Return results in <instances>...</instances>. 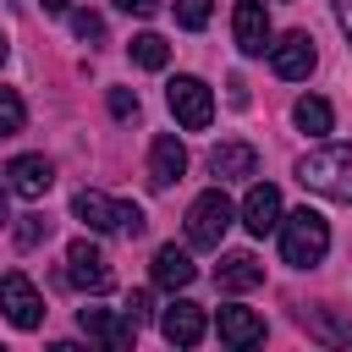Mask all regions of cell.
<instances>
[{
  "mask_svg": "<svg viewBox=\"0 0 352 352\" xmlns=\"http://www.w3.org/2000/svg\"><path fill=\"white\" fill-rule=\"evenodd\" d=\"M330 253V220L319 214V209H292L286 220H280V258L292 264V270H314L319 258Z\"/></svg>",
  "mask_w": 352,
  "mask_h": 352,
  "instance_id": "cell-1",
  "label": "cell"
},
{
  "mask_svg": "<svg viewBox=\"0 0 352 352\" xmlns=\"http://www.w3.org/2000/svg\"><path fill=\"white\" fill-rule=\"evenodd\" d=\"M297 182L308 192H324V198L352 204V143H330V148L302 154L297 160Z\"/></svg>",
  "mask_w": 352,
  "mask_h": 352,
  "instance_id": "cell-2",
  "label": "cell"
},
{
  "mask_svg": "<svg viewBox=\"0 0 352 352\" xmlns=\"http://www.w3.org/2000/svg\"><path fill=\"white\" fill-rule=\"evenodd\" d=\"M72 214H77L88 231H121V236H143V226H148L138 204L104 198V192H94V187H82V192L72 198Z\"/></svg>",
  "mask_w": 352,
  "mask_h": 352,
  "instance_id": "cell-3",
  "label": "cell"
},
{
  "mask_svg": "<svg viewBox=\"0 0 352 352\" xmlns=\"http://www.w3.org/2000/svg\"><path fill=\"white\" fill-rule=\"evenodd\" d=\"M231 220H236L231 198H226L220 187H209V192H198L192 209H187V242H192V248H220L226 231H231Z\"/></svg>",
  "mask_w": 352,
  "mask_h": 352,
  "instance_id": "cell-4",
  "label": "cell"
},
{
  "mask_svg": "<svg viewBox=\"0 0 352 352\" xmlns=\"http://www.w3.org/2000/svg\"><path fill=\"white\" fill-rule=\"evenodd\" d=\"M66 280H72L77 292H88V297H104V292L116 286V270L104 264V253H99L88 236H77V242L66 248Z\"/></svg>",
  "mask_w": 352,
  "mask_h": 352,
  "instance_id": "cell-5",
  "label": "cell"
},
{
  "mask_svg": "<svg viewBox=\"0 0 352 352\" xmlns=\"http://www.w3.org/2000/svg\"><path fill=\"white\" fill-rule=\"evenodd\" d=\"M0 314H6L16 330H38V324H44V297H38V286H33L22 270H6V275H0Z\"/></svg>",
  "mask_w": 352,
  "mask_h": 352,
  "instance_id": "cell-6",
  "label": "cell"
},
{
  "mask_svg": "<svg viewBox=\"0 0 352 352\" xmlns=\"http://www.w3.org/2000/svg\"><path fill=\"white\" fill-rule=\"evenodd\" d=\"M165 99H170V116H176L187 132H204V126L214 121V99H209V88H204L198 77H170Z\"/></svg>",
  "mask_w": 352,
  "mask_h": 352,
  "instance_id": "cell-7",
  "label": "cell"
},
{
  "mask_svg": "<svg viewBox=\"0 0 352 352\" xmlns=\"http://www.w3.org/2000/svg\"><path fill=\"white\" fill-rule=\"evenodd\" d=\"M77 324H82V336L104 341L110 352H126L132 336H138V324H132L126 314H116V308H77Z\"/></svg>",
  "mask_w": 352,
  "mask_h": 352,
  "instance_id": "cell-8",
  "label": "cell"
},
{
  "mask_svg": "<svg viewBox=\"0 0 352 352\" xmlns=\"http://www.w3.org/2000/svg\"><path fill=\"white\" fill-rule=\"evenodd\" d=\"M270 66H275V77H286V82H302V77L319 66V55H314V38H308V33H286L280 44H270Z\"/></svg>",
  "mask_w": 352,
  "mask_h": 352,
  "instance_id": "cell-9",
  "label": "cell"
},
{
  "mask_svg": "<svg viewBox=\"0 0 352 352\" xmlns=\"http://www.w3.org/2000/svg\"><path fill=\"white\" fill-rule=\"evenodd\" d=\"M231 33H236V50L242 55H264L270 50V11H264V0H236Z\"/></svg>",
  "mask_w": 352,
  "mask_h": 352,
  "instance_id": "cell-10",
  "label": "cell"
},
{
  "mask_svg": "<svg viewBox=\"0 0 352 352\" xmlns=\"http://www.w3.org/2000/svg\"><path fill=\"white\" fill-rule=\"evenodd\" d=\"M50 182H55V165H50L44 154H16V160L6 165V187H11L16 198H44Z\"/></svg>",
  "mask_w": 352,
  "mask_h": 352,
  "instance_id": "cell-11",
  "label": "cell"
},
{
  "mask_svg": "<svg viewBox=\"0 0 352 352\" xmlns=\"http://www.w3.org/2000/svg\"><path fill=\"white\" fill-rule=\"evenodd\" d=\"M160 336H165L170 346H198V341H204V308L187 302V297H176V302L160 314Z\"/></svg>",
  "mask_w": 352,
  "mask_h": 352,
  "instance_id": "cell-12",
  "label": "cell"
},
{
  "mask_svg": "<svg viewBox=\"0 0 352 352\" xmlns=\"http://www.w3.org/2000/svg\"><path fill=\"white\" fill-rule=\"evenodd\" d=\"M182 176H187V148H182V138L160 132L154 148H148V182L154 187H176Z\"/></svg>",
  "mask_w": 352,
  "mask_h": 352,
  "instance_id": "cell-13",
  "label": "cell"
},
{
  "mask_svg": "<svg viewBox=\"0 0 352 352\" xmlns=\"http://www.w3.org/2000/svg\"><path fill=\"white\" fill-rule=\"evenodd\" d=\"M242 226H248L253 236H270V231L280 226V192H275L270 182H253V187H248V198H242Z\"/></svg>",
  "mask_w": 352,
  "mask_h": 352,
  "instance_id": "cell-14",
  "label": "cell"
},
{
  "mask_svg": "<svg viewBox=\"0 0 352 352\" xmlns=\"http://www.w3.org/2000/svg\"><path fill=\"white\" fill-rule=\"evenodd\" d=\"M209 170L220 176V182H242V176H258V148L253 143H214V154H209Z\"/></svg>",
  "mask_w": 352,
  "mask_h": 352,
  "instance_id": "cell-15",
  "label": "cell"
},
{
  "mask_svg": "<svg viewBox=\"0 0 352 352\" xmlns=\"http://www.w3.org/2000/svg\"><path fill=\"white\" fill-rule=\"evenodd\" d=\"M192 275H198V264L187 258V248L165 242V248L154 253V286H160V292H187V286H192Z\"/></svg>",
  "mask_w": 352,
  "mask_h": 352,
  "instance_id": "cell-16",
  "label": "cell"
},
{
  "mask_svg": "<svg viewBox=\"0 0 352 352\" xmlns=\"http://www.w3.org/2000/svg\"><path fill=\"white\" fill-rule=\"evenodd\" d=\"M214 286L220 292H253V286H264V264L253 253H226L214 264Z\"/></svg>",
  "mask_w": 352,
  "mask_h": 352,
  "instance_id": "cell-17",
  "label": "cell"
},
{
  "mask_svg": "<svg viewBox=\"0 0 352 352\" xmlns=\"http://www.w3.org/2000/svg\"><path fill=\"white\" fill-rule=\"evenodd\" d=\"M214 330H220V341L226 346H258L264 341V319L253 314V308H220V319H214Z\"/></svg>",
  "mask_w": 352,
  "mask_h": 352,
  "instance_id": "cell-18",
  "label": "cell"
},
{
  "mask_svg": "<svg viewBox=\"0 0 352 352\" xmlns=\"http://www.w3.org/2000/svg\"><path fill=\"white\" fill-rule=\"evenodd\" d=\"M292 121H297V126H302L308 138H319V132H330V126H336V116H330V104H324L319 94L297 99V104H292Z\"/></svg>",
  "mask_w": 352,
  "mask_h": 352,
  "instance_id": "cell-19",
  "label": "cell"
},
{
  "mask_svg": "<svg viewBox=\"0 0 352 352\" xmlns=\"http://www.w3.org/2000/svg\"><path fill=\"white\" fill-rule=\"evenodd\" d=\"M126 50H132V60H138L143 72H160V66L170 60V44H165L160 33H138V38L126 44Z\"/></svg>",
  "mask_w": 352,
  "mask_h": 352,
  "instance_id": "cell-20",
  "label": "cell"
},
{
  "mask_svg": "<svg viewBox=\"0 0 352 352\" xmlns=\"http://www.w3.org/2000/svg\"><path fill=\"white\" fill-rule=\"evenodd\" d=\"M22 121H28L22 94H16V88H0V138H16V132H22Z\"/></svg>",
  "mask_w": 352,
  "mask_h": 352,
  "instance_id": "cell-21",
  "label": "cell"
},
{
  "mask_svg": "<svg viewBox=\"0 0 352 352\" xmlns=\"http://www.w3.org/2000/svg\"><path fill=\"white\" fill-rule=\"evenodd\" d=\"M38 242H50V220L44 214H22L16 220V248H38Z\"/></svg>",
  "mask_w": 352,
  "mask_h": 352,
  "instance_id": "cell-22",
  "label": "cell"
},
{
  "mask_svg": "<svg viewBox=\"0 0 352 352\" xmlns=\"http://www.w3.org/2000/svg\"><path fill=\"white\" fill-rule=\"evenodd\" d=\"M72 33L88 44H104V16L99 11H72Z\"/></svg>",
  "mask_w": 352,
  "mask_h": 352,
  "instance_id": "cell-23",
  "label": "cell"
},
{
  "mask_svg": "<svg viewBox=\"0 0 352 352\" xmlns=\"http://www.w3.org/2000/svg\"><path fill=\"white\" fill-rule=\"evenodd\" d=\"M176 22H182V28H192V33H198V28H209V0H176Z\"/></svg>",
  "mask_w": 352,
  "mask_h": 352,
  "instance_id": "cell-24",
  "label": "cell"
},
{
  "mask_svg": "<svg viewBox=\"0 0 352 352\" xmlns=\"http://www.w3.org/2000/svg\"><path fill=\"white\" fill-rule=\"evenodd\" d=\"M110 116H116V121H132V116H138V94H132V88H110Z\"/></svg>",
  "mask_w": 352,
  "mask_h": 352,
  "instance_id": "cell-25",
  "label": "cell"
},
{
  "mask_svg": "<svg viewBox=\"0 0 352 352\" xmlns=\"http://www.w3.org/2000/svg\"><path fill=\"white\" fill-rule=\"evenodd\" d=\"M121 314H126L132 324H143V319H148V292H126V302H121Z\"/></svg>",
  "mask_w": 352,
  "mask_h": 352,
  "instance_id": "cell-26",
  "label": "cell"
},
{
  "mask_svg": "<svg viewBox=\"0 0 352 352\" xmlns=\"http://www.w3.org/2000/svg\"><path fill=\"white\" fill-rule=\"evenodd\" d=\"M116 6H121L126 16H154V11H160V0H116Z\"/></svg>",
  "mask_w": 352,
  "mask_h": 352,
  "instance_id": "cell-27",
  "label": "cell"
},
{
  "mask_svg": "<svg viewBox=\"0 0 352 352\" xmlns=\"http://www.w3.org/2000/svg\"><path fill=\"white\" fill-rule=\"evenodd\" d=\"M336 6V22H341V33H346V44H352V0H330Z\"/></svg>",
  "mask_w": 352,
  "mask_h": 352,
  "instance_id": "cell-28",
  "label": "cell"
},
{
  "mask_svg": "<svg viewBox=\"0 0 352 352\" xmlns=\"http://www.w3.org/2000/svg\"><path fill=\"white\" fill-rule=\"evenodd\" d=\"M38 6H44V11H55V16L66 11V0H38Z\"/></svg>",
  "mask_w": 352,
  "mask_h": 352,
  "instance_id": "cell-29",
  "label": "cell"
},
{
  "mask_svg": "<svg viewBox=\"0 0 352 352\" xmlns=\"http://www.w3.org/2000/svg\"><path fill=\"white\" fill-rule=\"evenodd\" d=\"M6 220H11V214H6V198H0V226H6Z\"/></svg>",
  "mask_w": 352,
  "mask_h": 352,
  "instance_id": "cell-30",
  "label": "cell"
},
{
  "mask_svg": "<svg viewBox=\"0 0 352 352\" xmlns=\"http://www.w3.org/2000/svg\"><path fill=\"white\" fill-rule=\"evenodd\" d=\"M0 60H6V38H0Z\"/></svg>",
  "mask_w": 352,
  "mask_h": 352,
  "instance_id": "cell-31",
  "label": "cell"
}]
</instances>
